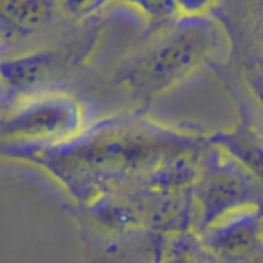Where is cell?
Here are the masks:
<instances>
[{
    "label": "cell",
    "mask_w": 263,
    "mask_h": 263,
    "mask_svg": "<svg viewBox=\"0 0 263 263\" xmlns=\"http://www.w3.org/2000/svg\"><path fill=\"white\" fill-rule=\"evenodd\" d=\"M64 0H0V54L33 50L62 33ZM2 58V59H4Z\"/></svg>",
    "instance_id": "obj_4"
},
{
    "label": "cell",
    "mask_w": 263,
    "mask_h": 263,
    "mask_svg": "<svg viewBox=\"0 0 263 263\" xmlns=\"http://www.w3.org/2000/svg\"><path fill=\"white\" fill-rule=\"evenodd\" d=\"M203 53L191 28L155 30L116 71V84L138 102H151L181 79Z\"/></svg>",
    "instance_id": "obj_2"
},
{
    "label": "cell",
    "mask_w": 263,
    "mask_h": 263,
    "mask_svg": "<svg viewBox=\"0 0 263 263\" xmlns=\"http://www.w3.org/2000/svg\"><path fill=\"white\" fill-rule=\"evenodd\" d=\"M101 33V22L87 16L79 25L67 27L51 41L0 59V105L10 101L51 90L90 58Z\"/></svg>",
    "instance_id": "obj_1"
},
{
    "label": "cell",
    "mask_w": 263,
    "mask_h": 263,
    "mask_svg": "<svg viewBox=\"0 0 263 263\" xmlns=\"http://www.w3.org/2000/svg\"><path fill=\"white\" fill-rule=\"evenodd\" d=\"M84 113L79 101L62 90H44L16 98L0 111V140L34 143L78 137Z\"/></svg>",
    "instance_id": "obj_3"
}]
</instances>
